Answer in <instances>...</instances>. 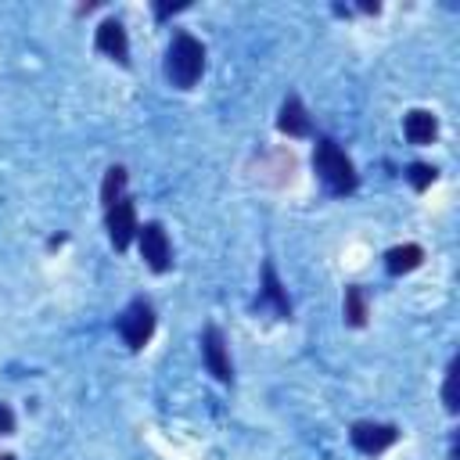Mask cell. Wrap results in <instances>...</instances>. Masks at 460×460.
Masks as SVG:
<instances>
[{"mask_svg":"<svg viewBox=\"0 0 460 460\" xmlns=\"http://www.w3.org/2000/svg\"><path fill=\"white\" fill-rule=\"evenodd\" d=\"M201 359H205V370H208L219 385H230V381H234V363H230L226 334H223L216 323H205V331H201Z\"/></svg>","mask_w":460,"mask_h":460,"instance_id":"cell-7","label":"cell"},{"mask_svg":"<svg viewBox=\"0 0 460 460\" xmlns=\"http://www.w3.org/2000/svg\"><path fill=\"white\" fill-rule=\"evenodd\" d=\"M341 316L349 327H363L367 316H370V305H367V291L359 284H345V295H341Z\"/></svg>","mask_w":460,"mask_h":460,"instance_id":"cell-13","label":"cell"},{"mask_svg":"<svg viewBox=\"0 0 460 460\" xmlns=\"http://www.w3.org/2000/svg\"><path fill=\"white\" fill-rule=\"evenodd\" d=\"M277 129H280L284 137H313V119H309V111H305V104H302V97H298L295 90H291V93L284 97V104H280Z\"/></svg>","mask_w":460,"mask_h":460,"instance_id":"cell-10","label":"cell"},{"mask_svg":"<svg viewBox=\"0 0 460 460\" xmlns=\"http://www.w3.org/2000/svg\"><path fill=\"white\" fill-rule=\"evenodd\" d=\"M456 356L449 359V367H446V381H442V402H446V410L449 413H456L460 410V402H456Z\"/></svg>","mask_w":460,"mask_h":460,"instance_id":"cell-16","label":"cell"},{"mask_svg":"<svg viewBox=\"0 0 460 460\" xmlns=\"http://www.w3.org/2000/svg\"><path fill=\"white\" fill-rule=\"evenodd\" d=\"M402 137H406L410 144H417V147L435 144V137H438V119H435L431 111H424V108H410V111L402 115Z\"/></svg>","mask_w":460,"mask_h":460,"instance_id":"cell-11","label":"cell"},{"mask_svg":"<svg viewBox=\"0 0 460 460\" xmlns=\"http://www.w3.org/2000/svg\"><path fill=\"white\" fill-rule=\"evenodd\" d=\"M162 68H165V79L176 90H194V83L205 72V43L198 36H190L187 29H176L172 40H169V50H165V65Z\"/></svg>","mask_w":460,"mask_h":460,"instance_id":"cell-2","label":"cell"},{"mask_svg":"<svg viewBox=\"0 0 460 460\" xmlns=\"http://www.w3.org/2000/svg\"><path fill=\"white\" fill-rule=\"evenodd\" d=\"M115 331H119V338L126 341L129 352H140V349L151 341V334H155V305H151L144 295H137V298L115 316Z\"/></svg>","mask_w":460,"mask_h":460,"instance_id":"cell-3","label":"cell"},{"mask_svg":"<svg viewBox=\"0 0 460 460\" xmlns=\"http://www.w3.org/2000/svg\"><path fill=\"white\" fill-rule=\"evenodd\" d=\"M93 47H97V54H104V58L119 61L122 68H129V36H126V29H122L119 18H104V22L97 25Z\"/></svg>","mask_w":460,"mask_h":460,"instance_id":"cell-9","label":"cell"},{"mask_svg":"<svg viewBox=\"0 0 460 460\" xmlns=\"http://www.w3.org/2000/svg\"><path fill=\"white\" fill-rule=\"evenodd\" d=\"M104 226H108V241L115 252H126L133 241H137V230H140V219H137V205L133 198H119L111 208H104Z\"/></svg>","mask_w":460,"mask_h":460,"instance_id":"cell-6","label":"cell"},{"mask_svg":"<svg viewBox=\"0 0 460 460\" xmlns=\"http://www.w3.org/2000/svg\"><path fill=\"white\" fill-rule=\"evenodd\" d=\"M14 431V413L7 402H0V435H11Z\"/></svg>","mask_w":460,"mask_h":460,"instance_id":"cell-17","label":"cell"},{"mask_svg":"<svg viewBox=\"0 0 460 460\" xmlns=\"http://www.w3.org/2000/svg\"><path fill=\"white\" fill-rule=\"evenodd\" d=\"M126 183H129L126 165H111V169L104 172V183H101V205L111 208L119 198H126Z\"/></svg>","mask_w":460,"mask_h":460,"instance_id":"cell-14","label":"cell"},{"mask_svg":"<svg viewBox=\"0 0 460 460\" xmlns=\"http://www.w3.org/2000/svg\"><path fill=\"white\" fill-rule=\"evenodd\" d=\"M313 169H316L323 190L334 194V198H349V194H356V187H359V172H356L352 158H349L345 147H341L334 137H327V133L316 137Z\"/></svg>","mask_w":460,"mask_h":460,"instance_id":"cell-1","label":"cell"},{"mask_svg":"<svg viewBox=\"0 0 460 460\" xmlns=\"http://www.w3.org/2000/svg\"><path fill=\"white\" fill-rule=\"evenodd\" d=\"M0 460H14V456H11V453H0Z\"/></svg>","mask_w":460,"mask_h":460,"instance_id":"cell-19","label":"cell"},{"mask_svg":"<svg viewBox=\"0 0 460 460\" xmlns=\"http://www.w3.org/2000/svg\"><path fill=\"white\" fill-rule=\"evenodd\" d=\"M424 262V248L420 244H395L385 252V273L388 277H402V273H413L417 266Z\"/></svg>","mask_w":460,"mask_h":460,"instance_id":"cell-12","label":"cell"},{"mask_svg":"<svg viewBox=\"0 0 460 460\" xmlns=\"http://www.w3.org/2000/svg\"><path fill=\"white\" fill-rule=\"evenodd\" d=\"M183 7H187V0H180V4H155V18L162 22V18H169V14L183 11Z\"/></svg>","mask_w":460,"mask_h":460,"instance_id":"cell-18","label":"cell"},{"mask_svg":"<svg viewBox=\"0 0 460 460\" xmlns=\"http://www.w3.org/2000/svg\"><path fill=\"white\" fill-rule=\"evenodd\" d=\"M349 442L363 456H381L385 449H392L399 442V428L388 420H356L349 428Z\"/></svg>","mask_w":460,"mask_h":460,"instance_id":"cell-5","label":"cell"},{"mask_svg":"<svg viewBox=\"0 0 460 460\" xmlns=\"http://www.w3.org/2000/svg\"><path fill=\"white\" fill-rule=\"evenodd\" d=\"M252 309H273L277 320H291V298H288V288L280 284L277 266H273L270 259L262 262V280H259V295H255Z\"/></svg>","mask_w":460,"mask_h":460,"instance_id":"cell-8","label":"cell"},{"mask_svg":"<svg viewBox=\"0 0 460 460\" xmlns=\"http://www.w3.org/2000/svg\"><path fill=\"white\" fill-rule=\"evenodd\" d=\"M435 176H438V169L428 165V162H410V165H406V180H410L413 190H428V187L435 183Z\"/></svg>","mask_w":460,"mask_h":460,"instance_id":"cell-15","label":"cell"},{"mask_svg":"<svg viewBox=\"0 0 460 460\" xmlns=\"http://www.w3.org/2000/svg\"><path fill=\"white\" fill-rule=\"evenodd\" d=\"M137 244H140V259L147 262L151 273H169L172 270V241H169V234H165V226L158 219L140 223Z\"/></svg>","mask_w":460,"mask_h":460,"instance_id":"cell-4","label":"cell"}]
</instances>
